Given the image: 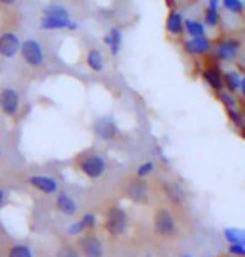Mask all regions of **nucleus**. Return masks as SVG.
<instances>
[{"label":"nucleus","instance_id":"obj_38","mask_svg":"<svg viewBox=\"0 0 245 257\" xmlns=\"http://www.w3.org/2000/svg\"><path fill=\"white\" fill-rule=\"evenodd\" d=\"M182 257H192V255H188V254H185V255H182Z\"/></svg>","mask_w":245,"mask_h":257},{"label":"nucleus","instance_id":"obj_30","mask_svg":"<svg viewBox=\"0 0 245 257\" xmlns=\"http://www.w3.org/2000/svg\"><path fill=\"white\" fill-rule=\"evenodd\" d=\"M57 257H80V252L74 245H62L57 250Z\"/></svg>","mask_w":245,"mask_h":257},{"label":"nucleus","instance_id":"obj_19","mask_svg":"<svg viewBox=\"0 0 245 257\" xmlns=\"http://www.w3.org/2000/svg\"><path fill=\"white\" fill-rule=\"evenodd\" d=\"M85 64L92 72H97V74L104 72L105 70V57H104V54H102V50L95 49V47L87 50Z\"/></svg>","mask_w":245,"mask_h":257},{"label":"nucleus","instance_id":"obj_35","mask_svg":"<svg viewBox=\"0 0 245 257\" xmlns=\"http://www.w3.org/2000/svg\"><path fill=\"white\" fill-rule=\"evenodd\" d=\"M165 4H167L168 10H177L175 9V0H165Z\"/></svg>","mask_w":245,"mask_h":257},{"label":"nucleus","instance_id":"obj_8","mask_svg":"<svg viewBox=\"0 0 245 257\" xmlns=\"http://www.w3.org/2000/svg\"><path fill=\"white\" fill-rule=\"evenodd\" d=\"M79 252L84 257H104V244L92 230L79 237Z\"/></svg>","mask_w":245,"mask_h":257},{"label":"nucleus","instance_id":"obj_10","mask_svg":"<svg viewBox=\"0 0 245 257\" xmlns=\"http://www.w3.org/2000/svg\"><path fill=\"white\" fill-rule=\"evenodd\" d=\"M22 40L19 34L14 30H5L0 34V57L2 59H14L20 54Z\"/></svg>","mask_w":245,"mask_h":257},{"label":"nucleus","instance_id":"obj_11","mask_svg":"<svg viewBox=\"0 0 245 257\" xmlns=\"http://www.w3.org/2000/svg\"><path fill=\"white\" fill-rule=\"evenodd\" d=\"M92 131H94L95 137L100 139V141H114V139L119 136V125L114 120V117L110 115H104L95 119L94 125H92Z\"/></svg>","mask_w":245,"mask_h":257},{"label":"nucleus","instance_id":"obj_14","mask_svg":"<svg viewBox=\"0 0 245 257\" xmlns=\"http://www.w3.org/2000/svg\"><path fill=\"white\" fill-rule=\"evenodd\" d=\"M202 79L215 94L225 90L223 89V72L218 69L217 65H207L205 69L202 70Z\"/></svg>","mask_w":245,"mask_h":257},{"label":"nucleus","instance_id":"obj_4","mask_svg":"<svg viewBox=\"0 0 245 257\" xmlns=\"http://www.w3.org/2000/svg\"><path fill=\"white\" fill-rule=\"evenodd\" d=\"M20 55H22V60L29 67L32 69H42L45 67V50L42 47V44L35 39H27L22 42V47H20Z\"/></svg>","mask_w":245,"mask_h":257},{"label":"nucleus","instance_id":"obj_31","mask_svg":"<svg viewBox=\"0 0 245 257\" xmlns=\"http://www.w3.org/2000/svg\"><path fill=\"white\" fill-rule=\"evenodd\" d=\"M227 252L235 257H245V247L240 244H228Z\"/></svg>","mask_w":245,"mask_h":257},{"label":"nucleus","instance_id":"obj_16","mask_svg":"<svg viewBox=\"0 0 245 257\" xmlns=\"http://www.w3.org/2000/svg\"><path fill=\"white\" fill-rule=\"evenodd\" d=\"M162 191H163V195L168 199V202H172L173 205H183V202H185V199H187L183 189L173 181H163Z\"/></svg>","mask_w":245,"mask_h":257},{"label":"nucleus","instance_id":"obj_9","mask_svg":"<svg viewBox=\"0 0 245 257\" xmlns=\"http://www.w3.org/2000/svg\"><path fill=\"white\" fill-rule=\"evenodd\" d=\"M238 50H240V42L233 37H223L213 45V54H215L217 60H222V62L235 60Z\"/></svg>","mask_w":245,"mask_h":257},{"label":"nucleus","instance_id":"obj_34","mask_svg":"<svg viewBox=\"0 0 245 257\" xmlns=\"http://www.w3.org/2000/svg\"><path fill=\"white\" fill-rule=\"evenodd\" d=\"M19 0H0V5H4V7H12V5L17 4Z\"/></svg>","mask_w":245,"mask_h":257},{"label":"nucleus","instance_id":"obj_18","mask_svg":"<svg viewBox=\"0 0 245 257\" xmlns=\"http://www.w3.org/2000/svg\"><path fill=\"white\" fill-rule=\"evenodd\" d=\"M55 207H57V210L60 214L69 215V217H74L79 210L77 202L74 200V197L69 194H65V192L57 194V197H55Z\"/></svg>","mask_w":245,"mask_h":257},{"label":"nucleus","instance_id":"obj_29","mask_svg":"<svg viewBox=\"0 0 245 257\" xmlns=\"http://www.w3.org/2000/svg\"><path fill=\"white\" fill-rule=\"evenodd\" d=\"M80 222H82V225H84L85 232H89V230H94L97 227V222H99V219H97V215L94 212H87V214L82 215Z\"/></svg>","mask_w":245,"mask_h":257},{"label":"nucleus","instance_id":"obj_33","mask_svg":"<svg viewBox=\"0 0 245 257\" xmlns=\"http://www.w3.org/2000/svg\"><path fill=\"white\" fill-rule=\"evenodd\" d=\"M207 7H210V9H220V0H208L207 2Z\"/></svg>","mask_w":245,"mask_h":257},{"label":"nucleus","instance_id":"obj_27","mask_svg":"<svg viewBox=\"0 0 245 257\" xmlns=\"http://www.w3.org/2000/svg\"><path fill=\"white\" fill-rule=\"evenodd\" d=\"M155 171V162L152 161H147V162H142L135 171V177H140V179H145L149 177L152 172Z\"/></svg>","mask_w":245,"mask_h":257},{"label":"nucleus","instance_id":"obj_25","mask_svg":"<svg viewBox=\"0 0 245 257\" xmlns=\"http://www.w3.org/2000/svg\"><path fill=\"white\" fill-rule=\"evenodd\" d=\"M220 4H222V7L227 10L228 14H242L243 10H245V4H243V0H220Z\"/></svg>","mask_w":245,"mask_h":257},{"label":"nucleus","instance_id":"obj_32","mask_svg":"<svg viewBox=\"0 0 245 257\" xmlns=\"http://www.w3.org/2000/svg\"><path fill=\"white\" fill-rule=\"evenodd\" d=\"M69 232L72 234V235H82V234L85 232V229H84V225H82L80 220H77V222H74L69 227Z\"/></svg>","mask_w":245,"mask_h":257},{"label":"nucleus","instance_id":"obj_17","mask_svg":"<svg viewBox=\"0 0 245 257\" xmlns=\"http://www.w3.org/2000/svg\"><path fill=\"white\" fill-rule=\"evenodd\" d=\"M183 22L185 17L178 10H170L165 19V32L172 37H180L183 34Z\"/></svg>","mask_w":245,"mask_h":257},{"label":"nucleus","instance_id":"obj_1","mask_svg":"<svg viewBox=\"0 0 245 257\" xmlns=\"http://www.w3.org/2000/svg\"><path fill=\"white\" fill-rule=\"evenodd\" d=\"M39 29L44 30V32H57V30L75 32L79 29V24L72 20L69 9L65 5L50 4L45 5L42 10V17L39 20Z\"/></svg>","mask_w":245,"mask_h":257},{"label":"nucleus","instance_id":"obj_6","mask_svg":"<svg viewBox=\"0 0 245 257\" xmlns=\"http://www.w3.org/2000/svg\"><path fill=\"white\" fill-rule=\"evenodd\" d=\"M124 194H125V197L132 200L134 204H147L150 199L149 184H147L145 179H140V177L129 179L125 184Z\"/></svg>","mask_w":245,"mask_h":257},{"label":"nucleus","instance_id":"obj_39","mask_svg":"<svg viewBox=\"0 0 245 257\" xmlns=\"http://www.w3.org/2000/svg\"><path fill=\"white\" fill-rule=\"evenodd\" d=\"M230 257H235V255H230Z\"/></svg>","mask_w":245,"mask_h":257},{"label":"nucleus","instance_id":"obj_5","mask_svg":"<svg viewBox=\"0 0 245 257\" xmlns=\"http://www.w3.org/2000/svg\"><path fill=\"white\" fill-rule=\"evenodd\" d=\"M154 230L159 237L170 239L177 234V219L167 207H160L154 214Z\"/></svg>","mask_w":245,"mask_h":257},{"label":"nucleus","instance_id":"obj_12","mask_svg":"<svg viewBox=\"0 0 245 257\" xmlns=\"http://www.w3.org/2000/svg\"><path fill=\"white\" fill-rule=\"evenodd\" d=\"M182 50L187 55H190V57H203V55H208L213 50V44L207 35L205 37L187 39V40H183Z\"/></svg>","mask_w":245,"mask_h":257},{"label":"nucleus","instance_id":"obj_13","mask_svg":"<svg viewBox=\"0 0 245 257\" xmlns=\"http://www.w3.org/2000/svg\"><path fill=\"white\" fill-rule=\"evenodd\" d=\"M27 184L32 189H35L40 194L45 195H54L59 192V182L55 177L42 176V174H35V176L27 177Z\"/></svg>","mask_w":245,"mask_h":257},{"label":"nucleus","instance_id":"obj_28","mask_svg":"<svg viewBox=\"0 0 245 257\" xmlns=\"http://www.w3.org/2000/svg\"><path fill=\"white\" fill-rule=\"evenodd\" d=\"M227 115H228V120L233 124V127H237V128L245 127V119H243V115L240 114V112L237 110V107H233V109H227Z\"/></svg>","mask_w":245,"mask_h":257},{"label":"nucleus","instance_id":"obj_26","mask_svg":"<svg viewBox=\"0 0 245 257\" xmlns=\"http://www.w3.org/2000/svg\"><path fill=\"white\" fill-rule=\"evenodd\" d=\"M217 99L218 102L225 107V109H233V107H237V99H235V95L230 94V92H227V90H222V92H218L217 94Z\"/></svg>","mask_w":245,"mask_h":257},{"label":"nucleus","instance_id":"obj_24","mask_svg":"<svg viewBox=\"0 0 245 257\" xmlns=\"http://www.w3.org/2000/svg\"><path fill=\"white\" fill-rule=\"evenodd\" d=\"M7 257H34L32 249L25 244H14L9 247Z\"/></svg>","mask_w":245,"mask_h":257},{"label":"nucleus","instance_id":"obj_23","mask_svg":"<svg viewBox=\"0 0 245 257\" xmlns=\"http://www.w3.org/2000/svg\"><path fill=\"white\" fill-rule=\"evenodd\" d=\"M203 25L208 29H215L218 24H220V14H218L217 9H210V7H205L203 10Z\"/></svg>","mask_w":245,"mask_h":257},{"label":"nucleus","instance_id":"obj_15","mask_svg":"<svg viewBox=\"0 0 245 257\" xmlns=\"http://www.w3.org/2000/svg\"><path fill=\"white\" fill-rule=\"evenodd\" d=\"M104 45L109 49V52L117 57L122 50V44H124V32L120 27H110L109 32L104 35Z\"/></svg>","mask_w":245,"mask_h":257},{"label":"nucleus","instance_id":"obj_36","mask_svg":"<svg viewBox=\"0 0 245 257\" xmlns=\"http://www.w3.org/2000/svg\"><path fill=\"white\" fill-rule=\"evenodd\" d=\"M4 202H5V191L4 189H0V209H2Z\"/></svg>","mask_w":245,"mask_h":257},{"label":"nucleus","instance_id":"obj_20","mask_svg":"<svg viewBox=\"0 0 245 257\" xmlns=\"http://www.w3.org/2000/svg\"><path fill=\"white\" fill-rule=\"evenodd\" d=\"M183 32L188 35V39L205 37V35H207V27L203 25V22H200V20L185 19V22H183Z\"/></svg>","mask_w":245,"mask_h":257},{"label":"nucleus","instance_id":"obj_22","mask_svg":"<svg viewBox=\"0 0 245 257\" xmlns=\"http://www.w3.org/2000/svg\"><path fill=\"white\" fill-rule=\"evenodd\" d=\"M223 239L228 244H240L245 247V230L237 227H227L223 229Z\"/></svg>","mask_w":245,"mask_h":257},{"label":"nucleus","instance_id":"obj_2","mask_svg":"<svg viewBox=\"0 0 245 257\" xmlns=\"http://www.w3.org/2000/svg\"><path fill=\"white\" fill-rule=\"evenodd\" d=\"M127 227H129V215L127 210L120 205H110L105 212L104 217V229L105 232L112 235V237H119V235L125 234Z\"/></svg>","mask_w":245,"mask_h":257},{"label":"nucleus","instance_id":"obj_21","mask_svg":"<svg viewBox=\"0 0 245 257\" xmlns=\"http://www.w3.org/2000/svg\"><path fill=\"white\" fill-rule=\"evenodd\" d=\"M240 85H242V77L238 72H235V70L223 72V89L227 92L235 94V92L240 90Z\"/></svg>","mask_w":245,"mask_h":257},{"label":"nucleus","instance_id":"obj_3","mask_svg":"<svg viewBox=\"0 0 245 257\" xmlns=\"http://www.w3.org/2000/svg\"><path fill=\"white\" fill-rule=\"evenodd\" d=\"M77 167L87 179L97 181V179H100L105 174L107 161L104 159V156H100V154H87V156H82L79 159Z\"/></svg>","mask_w":245,"mask_h":257},{"label":"nucleus","instance_id":"obj_37","mask_svg":"<svg viewBox=\"0 0 245 257\" xmlns=\"http://www.w3.org/2000/svg\"><path fill=\"white\" fill-rule=\"evenodd\" d=\"M240 134H242V137L245 139V127H242V128H240Z\"/></svg>","mask_w":245,"mask_h":257},{"label":"nucleus","instance_id":"obj_7","mask_svg":"<svg viewBox=\"0 0 245 257\" xmlns=\"http://www.w3.org/2000/svg\"><path fill=\"white\" fill-rule=\"evenodd\" d=\"M19 110H20L19 92L14 87H5V89L0 90V112L5 117H9V119H14L15 115H19Z\"/></svg>","mask_w":245,"mask_h":257}]
</instances>
